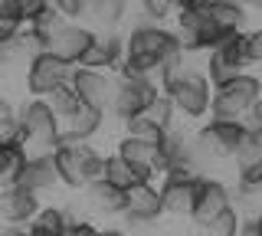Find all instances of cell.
Listing matches in <instances>:
<instances>
[{"instance_id": "d6986e66", "label": "cell", "mask_w": 262, "mask_h": 236, "mask_svg": "<svg viewBox=\"0 0 262 236\" xmlns=\"http://www.w3.org/2000/svg\"><path fill=\"white\" fill-rule=\"evenodd\" d=\"M105 121V112L102 109H92V105H82L76 115L62 118V138L59 144H72V141H89Z\"/></svg>"}, {"instance_id": "7a4b0ae2", "label": "cell", "mask_w": 262, "mask_h": 236, "mask_svg": "<svg viewBox=\"0 0 262 236\" xmlns=\"http://www.w3.org/2000/svg\"><path fill=\"white\" fill-rule=\"evenodd\" d=\"M20 125H23V141H27L30 154L56 151L62 138V115L53 109L46 95H30L20 109Z\"/></svg>"}, {"instance_id": "d4e9b609", "label": "cell", "mask_w": 262, "mask_h": 236, "mask_svg": "<svg viewBox=\"0 0 262 236\" xmlns=\"http://www.w3.org/2000/svg\"><path fill=\"white\" fill-rule=\"evenodd\" d=\"M49 102H53V109L59 112L62 118H69V115H76V112L82 109V99H79V92H76V85H72V79L69 82H62L59 89H53V92L46 95Z\"/></svg>"}, {"instance_id": "9a60e30c", "label": "cell", "mask_w": 262, "mask_h": 236, "mask_svg": "<svg viewBox=\"0 0 262 236\" xmlns=\"http://www.w3.org/2000/svg\"><path fill=\"white\" fill-rule=\"evenodd\" d=\"M20 184L33 187V190H53L56 184H62L59 177V164H56V154L53 151H43V154H30V161L23 164L20 177H16Z\"/></svg>"}, {"instance_id": "ffe728a7", "label": "cell", "mask_w": 262, "mask_h": 236, "mask_svg": "<svg viewBox=\"0 0 262 236\" xmlns=\"http://www.w3.org/2000/svg\"><path fill=\"white\" fill-rule=\"evenodd\" d=\"M27 161H30V148H27L23 138H16V141H0V181L4 184L16 181Z\"/></svg>"}, {"instance_id": "ac0fdd59", "label": "cell", "mask_w": 262, "mask_h": 236, "mask_svg": "<svg viewBox=\"0 0 262 236\" xmlns=\"http://www.w3.org/2000/svg\"><path fill=\"white\" fill-rule=\"evenodd\" d=\"M154 177H158V174H154V167L135 164V161L121 158L118 151L105 158V181H112L115 187H121V190H128V187H135V184H141V181H154Z\"/></svg>"}, {"instance_id": "30bf717a", "label": "cell", "mask_w": 262, "mask_h": 236, "mask_svg": "<svg viewBox=\"0 0 262 236\" xmlns=\"http://www.w3.org/2000/svg\"><path fill=\"white\" fill-rule=\"evenodd\" d=\"M36 194L39 190H33V187L20 184V181L4 184V190H0V220L4 223H30L43 210Z\"/></svg>"}, {"instance_id": "9c48e42d", "label": "cell", "mask_w": 262, "mask_h": 236, "mask_svg": "<svg viewBox=\"0 0 262 236\" xmlns=\"http://www.w3.org/2000/svg\"><path fill=\"white\" fill-rule=\"evenodd\" d=\"M72 85H76L82 105H92V109H102L108 112L112 109V99H115V85L108 69H92V66H76L72 72Z\"/></svg>"}, {"instance_id": "5b68a950", "label": "cell", "mask_w": 262, "mask_h": 236, "mask_svg": "<svg viewBox=\"0 0 262 236\" xmlns=\"http://www.w3.org/2000/svg\"><path fill=\"white\" fill-rule=\"evenodd\" d=\"M170 99H174L177 112L184 118H203L210 115V105H213V95H216V85H213V79L207 72L200 69H187L184 76H180V82L170 89Z\"/></svg>"}, {"instance_id": "44dd1931", "label": "cell", "mask_w": 262, "mask_h": 236, "mask_svg": "<svg viewBox=\"0 0 262 236\" xmlns=\"http://www.w3.org/2000/svg\"><path fill=\"white\" fill-rule=\"evenodd\" d=\"M210 17L223 30H246L249 27V7L239 0H210Z\"/></svg>"}, {"instance_id": "8992f818", "label": "cell", "mask_w": 262, "mask_h": 236, "mask_svg": "<svg viewBox=\"0 0 262 236\" xmlns=\"http://www.w3.org/2000/svg\"><path fill=\"white\" fill-rule=\"evenodd\" d=\"M72 72H76V62H66L53 50H43L27 62V92L30 95H49L53 89L69 82Z\"/></svg>"}, {"instance_id": "6da1fadb", "label": "cell", "mask_w": 262, "mask_h": 236, "mask_svg": "<svg viewBox=\"0 0 262 236\" xmlns=\"http://www.w3.org/2000/svg\"><path fill=\"white\" fill-rule=\"evenodd\" d=\"M187 56L180 46L177 30H167L164 23H135L125 36V62H121V76H154L158 69L170 59Z\"/></svg>"}, {"instance_id": "1f68e13d", "label": "cell", "mask_w": 262, "mask_h": 236, "mask_svg": "<svg viewBox=\"0 0 262 236\" xmlns=\"http://www.w3.org/2000/svg\"><path fill=\"white\" fill-rule=\"evenodd\" d=\"M43 10H62V0H27V23L36 20ZM66 13V10H62Z\"/></svg>"}, {"instance_id": "7402d4cb", "label": "cell", "mask_w": 262, "mask_h": 236, "mask_svg": "<svg viewBox=\"0 0 262 236\" xmlns=\"http://www.w3.org/2000/svg\"><path fill=\"white\" fill-rule=\"evenodd\" d=\"M66 223H69L66 210L46 207L30 220V236H66Z\"/></svg>"}, {"instance_id": "603a6c76", "label": "cell", "mask_w": 262, "mask_h": 236, "mask_svg": "<svg viewBox=\"0 0 262 236\" xmlns=\"http://www.w3.org/2000/svg\"><path fill=\"white\" fill-rule=\"evenodd\" d=\"M246 66H239V62H233L229 56L210 50V59H207V76L213 79V85H226L229 79H236Z\"/></svg>"}, {"instance_id": "74e56055", "label": "cell", "mask_w": 262, "mask_h": 236, "mask_svg": "<svg viewBox=\"0 0 262 236\" xmlns=\"http://www.w3.org/2000/svg\"><path fill=\"white\" fill-rule=\"evenodd\" d=\"M256 128V138H259V144H262V125H252Z\"/></svg>"}, {"instance_id": "836d02e7", "label": "cell", "mask_w": 262, "mask_h": 236, "mask_svg": "<svg viewBox=\"0 0 262 236\" xmlns=\"http://www.w3.org/2000/svg\"><path fill=\"white\" fill-rule=\"evenodd\" d=\"M0 17H20V20H27V0H0Z\"/></svg>"}, {"instance_id": "4fadbf2b", "label": "cell", "mask_w": 262, "mask_h": 236, "mask_svg": "<svg viewBox=\"0 0 262 236\" xmlns=\"http://www.w3.org/2000/svg\"><path fill=\"white\" fill-rule=\"evenodd\" d=\"M125 62V36H118L115 30L95 33L92 46L85 50L79 66H92V69H121Z\"/></svg>"}, {"instance_id": "e0dca14e", "label": "cell", "mask_w": 262, "mask_h": 236, "mask_svg": "<svg viewBox=\"0 0 262 236\" xmlns=\"http://www.w3.org/2000/svg\"><path fill=\"white\" fill-rule=\"evenodd\" d=\"M85 144L89 141H72V144H59L53 154H56V164H59V177L66 187L79 190V187L89 184L85 177Z\"/></svg>"}, {"instance_id": "4dcf8cb0", "label": "cell", "mask_w": 262, "mask_h": 236, "mask_svg": "<svg viewBox=\"0 0 262 236\" xmlns=\"http://www.w3.org/2000/svg\"><path fill=\"white\" fill-rule=\"evenodd\" d=\"M102 4L105 0H72L69 7V17L85 23V20H98V13H102Z\"/></svg>"}, {"instance_id": "ab89813d", "label": "cell", "mask_w": 262, "mask_h": 236, "mask_svg": "<svg viewBox=\"0 0 262 236\" xmlns=\"http://www.w3.org/2000/svg\"><path fill=\"white\" fill-rule=\"evenodd\" d=\"M259 187H262V181H259Z\"/></svg>"}, {"instance_id": "f1b7e54d", "label": "cell", "mask_w": 262, "mask_h": 236, "mask_svg": "<svg viewBox=\"0 0 262 236\" xmlns=\"http://www.w3.org/2000/svg\"><path fill=\"white\" fill-rule=\"evenodd\" d=\"M131 10V0H105L102 4V13H98V20H102L105 30H118L121 23H125Z\"/></svg>"}, {"instance_id": "5bb4252c", "label": "cell", "mask_w": 262, "mask_h": 236, "mask_svg": "<svg viewBox=\"0 0 262 236\" xmlns=\"http://www.w3.org/2000/svg\"><path fill=\"white\" fill-rule=\"evenodd\" d=\"M226 207H233V194H229L226 184L213 181V177H207L200 187V197H196V207H193V223L200 226V230H207V223L213 217H220Z\"/></svg>"}, {"instance_id": "8fae6325", "label": "cell", "mask_w": 262, "mask_h": 236, "mask_svg": "<svg viewBox=\"0 0 262 236\" xmlns=\"http://www.w3.org/2000/svg\"><path fill=\"white\" fill-rule=\"evenodd\" d=\"M164 210V194L161 187H154V181H141L135 187H128V207H125V223H154L161 220Z\"/></svg>"}, {"instance_id": "cb8c5ba5", "label": "cell", "mask_w": 262, "mask_h": 236, "mask_svg": "<svg viewBox=\"0 0 262 236\" xmlns=\"http://www.w3.org/2000/svg\"><path fill=\"white\" fill-rule=\"evenodd\" d=\"M243 217H246V213L233 203V207H226L220 217L210 220V223H207V233H210V236H236V233L243 230Z\"/></svg>"}, {"instance_id": "4316f807", "label": "cell", "mask_w": 262, "mask_h": 236, "mask_svg": "<svg viewBox=\"0 0 262 236\" xmlns=\"http://www.w3.org/2000/svg\"><path fill=\"white\" fill-rule=\"evenodd\" d=\"M23 138V125H20V112H13L10 102H0V141H16Z\"/></svg>"}, {"instance_id": "d6a6232c", "label": "cell", "mask_w": 262, "mask_h": 236, "mask_svg": "<svg viewBox=\"0 0 262 236\" xmlns=\"http://www.w3.org/2000/svg\"><path fill=\"white\" fill-rule=\"evenodd\" d=\"M95 233H102L98 226L92 223H85V220H76L69 213V223H66V236H95Z\"/></svg>"}, {"instance_id": "2e32d148", "label": "cell", "mask_w": 262, "mask_h": 236, "mask_svg": "<svg viewBox=\"0 0 262 236\" xmlns=\"http://www.w3.org/2000/svg\"><path fill=\"white\" fill-rule=\"evenodd\" d=\"M85 200H89V207L102 217H121L125 207H128V190H121V187H115L112 181L98 177V181L85 184Z\"/></svg>"}, {"instance_id": "f35d334b", "label": "cell", "mask_w": 262, "mask_h": 236, "mask_svg": "<svg viewBox=\"0 0 262 236\" xmlns=\"http://www.w3.org/2000/svg\"><path fill=\"white\" fill-rule=\"evenodd\" d=\"M256 223H259V236H262V210L256 213Z\"/></svg>"}, {"instance_id": "52a82bcc", "label": "cell", "mask_w": 262, "mask_h": 236, "mask_svg": "<svg viewBox=\"0 0 262 236\" xmlns=\"http://www.w3.org/2000/svg\"><path fill=\"white\" fill-rule=\"evenodd\" d=\"M246 132H249V125H246V121L210 118L207 125L196 132V144H200L203 158H233Z\"/></svg>"}, {"instance_id": "484cf974", "label": "cell", "mask_w": 262, "mask_h": 236, "mask_svg": "<svg viewBox=\"0 0 262 236\" xmlns=\"http://www.w3.org/2000/svg\"><path fill=\"white\" fill-rule=\"evenodd\" d=\"M125 132H128V135L144 138V141L161 144V141H164V135H167V128H161L158 121L147 118V115H138V118H128V121H125Z\"/></svg>"}, {"instance_id": "3957f363", "label": "cell", "mask_w": 262, "mask_h": 236, "mask_svg": "<svg viewBox=\"0 0 262 236\" xmlns=\"http://www.w3.org/2000/svg\"><path fill=\"white\" fill-rule=\"evenodd\" d=\"M262 95V79L256 72H239L236 79H229L226 85H216L210 105V118H223V121H246V115L252 112V105Z\"/></svg>"}, {"instance_id": "83f0119b", "label": "cell", "mask_w": 262, "mask_h": 236, "mask_svg": "<svg viewBox=\"0 0 262 236\" xmlns=\"http://www.w3.org/2000/svg\"><path fill=\"white\" fill-rule=\"evenodd\" d=\"M144 115H147V118H154V121H158L161 128H167V132H170V121H174V115H180V112H177L174 99H170L167 92H161L158 99L151 102V109H147Z\"/></svg>"}, {"instance_id": "277c9868", "label": "cell", "mask_w": 262, "mask_h": 236, "mask_svg": "<svg viewBox=\"0 0 262 236\" xmlns=\"http://www.w3.org/2000/svg\"><path fill=\"white\" fill-rule=\"evenodd\" d=\"M164 92L161 82L154 76H121L115 85V99H112V112L118 121L138 118L151 109V102Z\"/></svg>"}, {"instance_id": "8d00e7d4", "label": "cell", "mask_w": 262, "mask_h": 236, "mask_svg": "<svg viewBox=\"0 0 262 236\" xmlns=\"http://www.w3.org/2000/svg\"><path fill=\"white\" fill-rule=\"evenodd\" d=\"M243 7H249V10H262V0H239Z\"/></svg>"}, {"instance_id": "e575fe53", "label": "cell", "mask_w": 262, "mask_h": 236, "mask_svg": "<svg viewBox=\"0 0 262 236\" xmlns=\"http://www.w3.org/2000/svg\"><path fill=\"white\" fill-rule=\"evenodd\" d=\"M249 62H262V27L249 30Z\"/></svg>"}, {"instance_id": "f546056e", "label": "cell", "mask_w": 262, "mask_h": 236, "mask_svg": "<svg viewBox=\"0 0 262 236\" xmlns=\"http://www.w3.org/2000/svg\"><path fill=\"white\" fill-rule=\"evenodd\" d=\"M138 4H141V20L138 23H164L177 10L174 0H138Z\"/></svg>"}, {"instance_id": "d590c367", "label": "cell", "mask_w": 262, "mask_h": 236, "mask_svg": "<svg viewBox=\"0 0 262 236\" xmlns=\"http://www.w3.org/2000/svg\"><path fill=\"white\" fill-rule=\"evenodd\" d=\"M246 118H252V125H262V95H259V102L252 105V112H249Z\"/></svg>"}, {"instance_id": "ba28073f", "label": "cell", "mask_w": 262, "mask_h": 236, "mask_svg": "<svg viewBox=\"0 0 262 236\" xmlns=\"http://www.w3.org/2000/svg\"><path fill=\"white\" fill-rule=\"evenodd\" d=\"M207 174H184V177H161V194H164V210L170 217H193L200 187Z\"/></svg>"}, {"instance_id": "7c38bea8", "label": "cell", "mask_w": 262, "mask_h": 236, "mask_svg": "<svg viewBox=\"0 0 262 236\" xmlns=\"http://www.w3.org/2000/svg\"><path fill=\"white\" fill-rule=\"evenodd\" d=\"M92 39H95V30H89L85 23H79V20H66L62 27H59V33H56L53 39H49V50H53L56 56H62L66 62H82V56H85V50L92 46Z\"/></svg>"}]
</instances>
